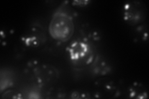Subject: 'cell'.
I'll return each mask as SVG.
<instances>
[{"instance_id": "obj_2", "label": "cell", "mask_w": 149, "mask_h": 99, "mask_svg": "<svg viewBox=\"0 0 149 99\" xmlns=\"http://www.w3.org/2000/svg\"><path fill=\"white\" fill-rule=\"evenodd\" d=\"M69 53L71 60L77 64H84L90 63L92 61L93 55V49L86 40H76L69 46Z\"/></svg>"}, {"instance_id": "obj_3", "label": "cell", "mask_w": 149, "mask_h": 99, "mask_svg": "<svg viewBox=\"0 0 149 99\" xmlns=\"http://www.w3.org/2000/svg\"><path fill=\"white\" fill-rule=\"evenodd\" d=\"M124 19L130 25H137L145 21L147 16L146 6L141 1H130L124 6Z\"/></svg>"}, {"instance_id": "obj_4", "label": "cell", "mask_w": 149, "mask_h": 99, "mask_svg": "<svg viewBox=\"0 0 149 99\" xmlns=\"http://www.w3.org/2000/svg\"><path fill=\"white\" fill-rule=\"evenodd\" d=\"M44 40V35L42 30L36 27H32L23 38V40L29 46L37 47Z\"/></svg>"}, {"instance_id": "obj_1", "label": "cell", "mask_w": 149, "mask_h": 99, "mask_svg": "<svg viewBox=\"0 0 149 99\" xmlns=\"http://www.w3.org/2000/svg\"><path fill=\"white\" fill-rule=\"evenodd\" d=\"M73 30L74 25L70 16L62 12L55 14L49 27L54 39L63 42L68 40L72 36Z\"/></svg>"}]
</instances>
